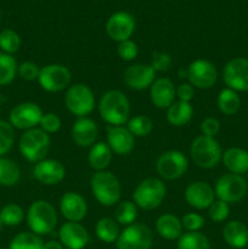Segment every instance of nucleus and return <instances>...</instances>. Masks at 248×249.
<instances>
[{
  "mask_svg": "<svg viewBox=\"0 0 248 249\" xmlns=\"http://www.w3.org/2000/svg\"><path fill=\"white\" fill-rule=\"evenodd\" d=\"M16 60L12 55L0 51V87H5L14 82L17 74Z\"/></svg>",
  "mask_w": 248,
  "mask_h": 249,
  "instance_id": "obj_33",
  "label": "nucleus"
},
{
  "mask_svg": "<svg viewBox=\"0 0 248 249\" xmlns=\"http://www.w3.org/2000/svg\"><path fill=\"white\" fill-rule=\"evenodd\" d=\"M138 218V207L133 201H121L114 209V220L119 225L129 226Z\"/></svg>",
  "mask_w": 248,
  "mask_h": 249,
  "instance_id": "obj_32",
  "label": "nucleus"
},
{
  "mask_svg": "<svg viewBox=\"0 0 248 249\" xmlns=\"http://www.w3.org/2000/svg\"><path fill=\"white\" fill-rule=\"evenodd\" d=\"M51 139L40 128L23 131L18 141V150L22 157L28 162L38 163L45 160L50 150Z\"/></svg>",
  "mask_w": 248,
  "mask_h": 249,
  "instance_id": "obj_4",
  "label": "nucleus"
},
{
  "mask_svg": "<svg viewBox=\"0 0 248 249\" xmlns=\"http://www.w3.org/2000/svg\"><path fill=\"white\" fill-rule=\"evenodd\" d=\"M33 177L40 184L46 186H55L66 178V168L60 160L45 158L35 163L33 168Z\"/></svg>",
  "mask_w": 248,
  "mask_h": 249,
  "instance_id": "obj_17",
  "label": "nucleus"
},
{
  "mask_svg": "<svg viewBox=\"0 0 248 249\" xmlns=\"http://www.w3.org/2000/svg\"><path fill=\"white\" fill-rule=\"evenodd\" d=\"M223 164L231 174L242 175L248 172V151L240 147H230L221 156Z\"/></svg>",
  "mask_w": 248,
  "mask_h": 249,
  "instance_id": "obj_24",
  "label": "nucleus"
},
{
  "mask_svg": "<svg viewBox=\"0 0 248 249\" xmlns=\"http://www.w3.org/2000/svg\"><path fill=\"white\" fill-rule=\"evenodd\" d=\"M195 96V88L190 83H181L177 88V97L179 101L191 102Z\"/></svg>",
  "mask_w": 248,
  "mask_h": 249,
  "instance_id": "obj_47",
  "label": "nucleus"
},
{
  "mask_svg": "<svg viewBox=\"0 0 248 249\" xmlns=\"http://www.w3.org/2000/svg\"><path fill=\"white\" fill-rule=\"evenodd\" d=\"M43 109L34 102H22L10 111L9 123L17 130H29L38 128L43 117Z\"/></svg>",
  "mask_w": 248,
  "mask_h": 249,
  "instance_id": "obj_13",
  "label": "nucleus"
},
{
  "mask_svg": "<svg viewBox=\"0 0 248 249\" xmlns=\"http://www.w3.org/2000/svg\"><path fill=\"white\" fill-rule=\"evenodd\" d=\"M126 128L135 138H145L148 136L153 130V122L150 117L138 114L133 117L126 123Z\"/></svg>",
  "mask_w": 248,
  "mask_h": 249,
  "instance_id": "obj_36",
  "label": "nucleus"
},
{
  "mask_svg": "<svg viewBox=\"0 0 248 249\" xmlns=\"http://www.w3.org/2000/svg\"><path fill=\"white\" fill-rule=\"evenodd\" d=\"M97 135H99L97 124L88 117L77 118L71 129V136H72L73 142L78 147L82 148L91 147L96 142Z\"/></svg>",
  "mask_w": 248,
  "mask_h": 249,
  "instance_id": "obj_23",
  "label": "nucleus"
},
{
  "mask_svg": "<svg viewBox=\"0 0 248 249\" xmlns=\"http://www.w3.org/2000/svg\"><path fill=\"white\" fill-rule=\"evenodd\" d=\"M23 219L24 211L18 204L7 203L6 206L0 209V220H1L2 225L14 228V226L19 225L23 221Z\"/></svg>",
  "mask_w": 248,
  "mask_h": 249,
  "instance_id": "obj_37",
  "label": "nucleus"
},
{
  "mask_svg": "<svg viewBox=\"0 0 248 249\" xmlns=\"http://www.w3.org/2000/svg\"><path fill=\"white\" fill-rule=\"evenodd\" d=\"M223 238L231 248L243 249L248 246V228L240 220H231L223 229Z\"/></svg>",
  "mask_w": 248,
  "mask_h": 249,
  "instance_id": "obj_25",
  "label": "nucleus"
},
{
  "mask_svg": "<svg viewBox=\"0 0 248 249\" xmlns=\"http://www.w3.org/2000/svg\"><path fill=\"white\" fill-rule=\"evenodd\" d=\"M189 168V160L182 152L177 150H169L163 152L156 162V170L160 179L177 180L186 173Z\"/></svg>",
  "mask_w": 248,
  "mask_h": 249,
  "instance_id": "obj_11",
  "label": "nucleus"
},
{
  "mask_svg": "<svg viewBox=\"0 0 248 249\" xmlns=\"http://www.w3.org/2000/svg\"><path fill=\"white\" fill-rule=\"evenodd\" d=\"M230 214V207L226 202L215 199L208 208V215L214 223H223Z\"/></svg>",
  "mask_w": 248,
  "mask_h": 249,
  "instance_id": "obj_40",
  "label": "nucleus"
},
{
  "mask_svg": "<svg viewBox=\"0 0 248 249\" xmlns=\"http://www.w3.org/2000/svg\"><path fill=\"white\" fill-rule=\"evenodd\" d=\"M216 106H218L219 111L225 116H233L240 111L241 99L235 90L226 88L219 92L218 99H216Z\"/></svg>",
  "mask_w": 248,
  "mask_h": 249,
  "instance_id": "obj_30",
  "label": "nucleus"
},
{
  "mask_svg": "<svg viewBox=\"0 0 248 249\" xmlns=\"http://www.w3.org/2000/svg\"><path fill=\"white\" fill-rule=\"evenodd\" d=\"M0 18H1V12H0Z\"/></svg>",
  "mask_w": 248,
  "mask_h": 249,
  "instance_id": "obj_51",
  "label": "nucleus"
},
{
  "mask_svg": "<svg viewBox=\"0 0 248 249\" xmlns=\"http://www.w3.org/2000/svg\"><path fill=\"white\" fill-rule=\"evenodd\" d=\"M177 99V88L172 79L167 77L156 78L150 87V100L155 107L167 109Z\"/></svg>",
  "mask_w": 248,
  "mask_h": 249,
  "instance_id": "obj_21",
  "label": "nucleus"
},
{
  "mask_svg": "<svg viewBox=\"0 0 248 249\" xmlns=\"http://www.w3.org/2000/svg\"><path fill=\"white\" fill-rule=\"evenodd\" d=\"M21 44V38L14 29L6 28L0 32V51L2 53L14 56V53H18Z\"/></svg>",
  "mask_w": 248,
  "mask_h": 249,
  "instance_id": "obj_38",
  "label": "nucleus"
},
{
  "mask_svg": "<svg viewBox=\"0 0 248 249\" xmlns=\"http://www.w3.org/2000/svg\"><path fill=\"white\" fill-rule=\"evenodd\" d=\"M116 246L117 249H151L153 232L145 224L134 223L121 231Z\"/></svg>",
  "mask_w": 248,
  "mask_h": 249,
  "instance_id": "obj_9",
  "label": "nucleus"
},
{
  "mask_svg": "<svg viewBox=\"0 0 248 249\" xmlns=\"http://www.w3.org/2000/svg\"><path fill=\"white\" fill-rule=\"evenodd\" d=\"M15 143V128L6 121H0V157L11 151Z\"/></svg>",
  "mask_w": 248,
  "mask_h": 249,
  "instance_id": "obj_39",
  "label": "nucleus"
},
{
  "mask_svg": "<svg viewBox=\"0 0 248 249\" xmlns=\"http://www.w3.org/2000/svg\"><path fill=\"white\" fill-rule=\"evenodd\" d=\"M27 225L32 232L40 237L51 233L57 225L55 207L45 199L33 202L27 212Z\"/></svg>",
  "mask_w": 248,
  "mask_h": 249,
  "instance_id": "obj_3",
  "label": "nucleus"
},
{
  "mask_svg": "<svg viewBox=\"0 0 248 249\" xmlns=\"http://www.w3.org/2000/svg\"><path fill=\"white\" fill-rule=\"evenodd\" d=\"M2 226H4V225H2L1 220H0V232H1V230H2Z\"/></svg>",
  "mask_w": 248,
  "mask_h": 249,
  "instance_id": "obj_50",
  "label": "nucleus"
},
{
  "mask_svg": "<svg viewBox=\"0 0 248 249\" xmlns=\"http://www.w3.org/2000/svg\"><path fill=\"white\" fill-rule=\"evenodd\" d=\"M58 241L66 249H84L89 243L90 236L80 223L67 221L58 230Z\"/></svg>",
  "mask_w": 248,
  "mask_h": 249,
  "instance_id": "obj_19",
  "label": "nucleus"
},
{
  "mask_svg": "<svg viewBox=\"0 0 248 249\" xmlns=\"http://www.w3.org/2000/svg\"><path fill=\"white\" fill-rule=\"evenodd\" d=\"M95 233L101 242L114 243L118 240L121 229H119V224L114 220V218L105 216V218L100 219L95 225Z\"/></svg>",
  "mask_w": 248,
  "mask_h": 249,
  "instance_id": "obj_29",
  "label": "nucleus"
},
{
  "mask_svg": "<svg viewBox=\"0 0 248 249\" xmlns=\"http://www.w3.org/2000/svg\"><path fill=\"white\" fill-rule=\"evenodd\" d=\"M181 224L182 229H185L187 232H197L203 228L206 220L198 213H187L181 218Z\"/></svg>",
  "mask_w": 248,
  "mask_h": 249,
  "instance_id": "obj_45",
  "label": "nucleus"
},
{
  "mask_svg": "<svg viewBox=\"0 0 248 249\" xmlns=\"http://www.w3.org/2000/svg\"><path fill=\"white\" fill-rule=\"evenodd\" d=\"M187 83L196 89H211L218 80V70L215 65L204 58H197L189 65Z\"/></svg>",
  "mask_w": 248,
  "mask_h": 249,
  "instance_id": "obj_12",
  "label": "nucleus"
},
{
  "mask_svg": "<svg viewBox=\"0 0 248 249\" xmlns=\"http://www.w3.org/2000/svg\"><path fill=\"white\" fill-rule=\"evenodd\" d=\"M21 179L19 167L12 160L0 157V186L12 187Z\"/></svg>",
  "mask_w": 248,
  "mask_h": 249,
  "instance_id": "obj_31",
  "label": "nucleus"
},
{
  "mask_svg": "<svg viewBox=\"0 0 248 249\" xmlns=\"http://www.w3.org/2000/svg\"><path fill=\"white\" fill-rule=\"evenodd\" d=\"M44 242L40 236L32 231L19 232L15 236L9 245V249H43Z\"/></svg>",
  "mask_w": 248,
  "mask_h": 249,
  "instance_id": "obj_35",
  "label": "nucleus"
},
{
  "mask_svg": "<svg viewBox=\"0 0 248 249\" xmlns=\"http://www.w3.org/2000/svg\"><path fill=\"white\" fill-rule=\"evenodd\" d=\"M177 75H179V78H185V79H186V78H187V70H180L179 72H177Z\"/></svg>",
  "mask_w": 248,
  "mask_h": 249,
  "instance_id": "obj_49",
  "label": "nucleus"
},
{
  "mask_svg": "<svg viewBox=\"0 0 248 249\" xmlns=\"http://www.w3.org/2000/svg\"><path fill=\"white\" fill-rule=\"evenodd\" d=\"M112 157H113V152L107 142H95L90 147L88 162L95 172H102V170H107V168L109 167Z\"/></svg>",
  "mask_w": 248,
  "mask_h": 249,
  "instance_id": "obj_27",
  "label": "nucleus"
},
{
  "mask_svg": "<svg viewBox=\"0 0 248 249\" xmlns=\"http://www.w3.org/2000/svg\"><path fill=\"white\" fill-rule=\"evenodd\" d=\"M99 113L109 126L124 125L130 116V101L121 90H108L99 101Z\"/></svg>",
  "mask_w": 248,
  "mask_h": 249,
  "instance_id": "obj_1",
  "label": "nucleus"
},
{
  "mask_svg": "<svg viewBox=\"0 0 248 249\" xmlns=\"http://www.w3.org/2000/svg\"><path fill=\"white\" fill-rule=\"evenodd\" d=\"M248 191L247 181L242 175L237 174H224L216 180L214 192L215 197L220 201L226 202L228 204L237 203L242 201Z\"/></svg>",
  "mask_w": 248,
  "mask_h": 249,
  "instance_id": "obj_8",
  "label": "nucleus"
},
{
  "mask_svg": "<svg viewBox=\"0 0 248 249\" xmlns=\"http://www.w3.org/2000/svg\"><path fill=\"white\" fill-rule=\"evenodd\" d=\"M90 187L95 199L104 207H112L121 202V181L108 170L95 172L90 180Z\"/></svg>",
  "mask_w": 248,
  "mask_h": 249,
  "instance_id": "obj_2",
  "label": "nucleus"
},
{
  "mask_svg": "<svg viewBox=\"0 0 248 249\" xmlns=\"http://www.w3.org/2000/svg\"><path fill=\"white\" fill-rule=\"evenodd\" d=\"M199 129H201L202 135L215 139V136L220 131V122L215 117H207L202 121Z\"/></svg>",
  "mask_w": 248,
  "mask_h": 249,
  "instance_id": "obj_46",
  "label": "nucleus"
},
{
  "mask_svg": "<svg viewBox=\"0 0 248 249\" xmlns=\"http://www.w3.org/2000/svg\"><path fill=\"white\" fill-rule=\"evenodd\" d=\"M185 199L187 204L195 209H208L209 206L215 201V192L206 181L191 182L185 189Z\"/></svg>",
  "mask_w": 248,
  "mask_h": 249,
  "instance_id": "obj_20",
  "label": "nucleus"
},
{
  "mask_svg": "<svg viewBox=\"0 0 248 249\" xmlns=\"http://www.w3.org/2000/svg\"><path fill=\"white\" fill-rule=\"evenodd\" d=\"M167 187L160 178H147L142 180L133 192V202L142 211L158 208L165 198Z\"/></svg>",
  "mask_w": 248,
  "mask_h": 249,
  "instance_id": "obj_5",
  "label": "nucleus"
},
{
  "mask_svg": "<svg viewBox=\"0 0 248 249\" xmlns=\"http://www.w3.org/2000/svg\"><path fill=\"white\" fill-rule=\"evenodd\" d=\"M61 125H62L61 118L58 117V114L53 113V112L44 113L40 119V123H39V128L43 131H45L46 134H49V135L57 133L61 129Z\"/></svg>",
  "mask_w": 248,
  "mask_h": 249,
  "instance_id": "obj_42",
  "label": "nucleus"
},
{
  "mask_svg": "<svg viewBox=\"0 0 248 249\" xmlns=\"http://www.w3.org/2000/svg\"><path fill=\"white\" fill-rule=\"evenodd\" d=\"M117 53H118L119 57L123 61L126 62H130L134 61L139 55V48L136 45L135 41H133L131 39L125 41H122L118 44V48H117Z\"/></svg>",
  "mask_w": 248,
  "mask_h": 249,
  "instance_id": "obj_44",
  "label": "nucleus"
},
{
  "mask_svg": "<svg viewBox=\"0 0 248 249\" xmlns=\"http://www.w3.org/2000/svg\"><path fill=\"white\" fill-rule=\"evenodd\" d=\"M60 213L67 221L80 223L88 214V203L84 197L74 191H68L60 199Z\"/></svg>",
  "mask_w": 248,
  "mask_h": 249,
  "instance_id": "obj_18",
  "label": "nucleus"
},
{
  "mask_svg": "<svg viewBox=\"0 0 248 249\" xmlns=\"http://www.w3.org/2000/svg\"><path fill=\"white\" fill-rule=\"evenodd\" d=\"M65 105L70 113L77 118L87 117L95 108V95L87 84H72L66 90Z\"/></svg>",
  "mask_w": 248,
  "mask_h": 249,
  "instance_id": "obj_7",
  "label": "nucleus"
},
{
  "mask_svg": "<svg viewBox=\"0 0 248 249\" xmlns=\"http://www.w3.org/2000/svg\"><path fill=\"white\" fill-rule=\"evenodd\" d=\"M192 162L202 169H212L220 163L223 151L214 138L198 135L190 146Z\"/></svg>",
  "mask_w": 248,
  "mask_h": 249,
  "instance_id": "obj_6",
  "label": "nucleus"
},
{
  "mask_svg": "<svg viewBox=\"0 0 248 249\" xmlns=\"http://www.w3.org/2000/svg\"><path fill=\"white\" fill-rule=\"evenodd\" d=\"M105 29L109 39L119 44L131 38L135 32V19L129 12H114L107 19Z\"/></svg>",
  "mask_w": 248,
  "mask_h": 249,
  "instance_id": "obj_15",
  "label": "nucleus"
},
{
  "mask_svg": "<svg viewBox=\"0 0 248 249\" xmlns=\"http://www.w3.org/2000/svg\"><path fill=\"white\" fill-rule=\"evenodd\" d=\"M192 116H194V107L190 102L177 100L167 108L168 123L175 128L186 125L192 119Z\"/></svg>",
  "mask_w": 248,
  "mask_h": 249,
  "instance_id": "obj_28",
  "label": "nucleus"
},
{
  "mask_svg": "<svg viewBox=\"0 0 248 249\" xmlns=\"http://www.w3.org/2000/svg\"><path fill=\"white\" fill-rule=\"evenodd\" d=\"M173 58L168 53L162 51H153L152 57H151L150 66L155 70V72H167L172 67Z\"/></svg>",
  "mask_w": 248,
  "mask_h": 249,
  "instance_id": "obj_43",
  "label": "nucleus"
},
{
  "mask_svg": "<svg viewBox=\"0 0 248 249\" xmlns=\"http://www.w3.org/2000/svg\"><path fill=\"white\" fill-rule=\"evenodd\" d=\"M39 73H40V68L33 61H24V62L19 63L17 67V74L24 82L38 80Z\"/></svg>",
  "mask_w": 248,
  "mask_h": 249,
  "instance_id": "obj_41",
  "label": "nucleus"
},
{
  "mask_svg": "<svg viewBox=\"0 0 248 249\" xmlns=\"http://www.w3.org/2000/svg\"><path fill=\"white\" fill-rule=\"evenodd\" d=\"M177 249H211L208 237L202 232H185L177 240Z\"/></svg>",
  "mask_w": 248,
  "mask_h": 249,
  "instance_id": "obj_34",
  "label": "nucleus"
},
{
  "mask_svg": "<svg viewBox=\"0 0 248 249\" xmlns=\"http://www.w3.org/2000/svg\"><path fill=\"white\" fill-rule=\"evenodd\" d=\"M223 80L236 92L248 91V58L235 57L228 61L223 68Z\"/></svg>",
  "mask_w": 248,
  "mask_h": 249,
  "instance_id": "obj_14",
  "label": "nucleus"
},
{
  "mask_svg": "<svg viewBox=\"0 0 248 249\" xmlns=\"http://www.w3.org/2000/svg\"><path fill=\"white\" fill-rule=\"evenodd\" d=\"M123 80L130 89L141 91L150 89L156 80V72L147 63H134L124 71Z\"/></svg>",
  "mask_w": 248,
  "mask_h": 249,
  "instance_id": "obj_16",
  "label": "nucleus"
},
{
  "mask_svg": "<svg viewBox=\"0 0 248 249\" xmlns=\"http://www.w3.org/2000/svg\"><path fill=\"white\" fill-rule=\"evenodd\" d=\"M72 80V73L66 66L50 63L40 68L38 83L48 92H60L67 90Z\"/></svg>",
  "mask_w": 248,
  "mask_h": 249,
  "instance_id": "obj_10",
  "label": "nucleus"
},
{
  "mask_svg": "<svg viewBox=\"0 0 248 249\" xmlns=\"http://www.w3.org/2000/svg\"><path fill=\"white\" fill-rule=\"evenodd\" d=\"M43 249H66L62 246V243L60 241H56V240H50L48 242H44Z\"/></svg>",
  "mask_w": 248,
  "mask_h": 249,
  "instance_id": "obj_48",
  "label": "nucleus"
},
{
  "mask_svg": "<svg viewBox=\"0 0 248 249\" xmlns=\"http://www.w3.org/2000/svg\"><path fill=\"white\" fill-rule=\"evenodd\" d=\"M107 145L114 155L126 156L135 147V136L124 125L108 126Z\"/></svg>",
  "mask_w": 248,
  "mask_h": 249,
  "instance_id": "obj_22",
  "label": "nucleus"
},
{
  "mask_svg": "<svg viewBox=\"0 0 248 249\" xmlns=\"http://www.w3.org/2000/svg\"><path fill=\"white\" fill-rule=\"evenodd\" d=\"M156 232L167 241H177L182 235L181 219L173 214H162L156 220Z\"/></svg>",
  "mask_w": 248,
  "mask_h": 249,
  "instance_id": "obj_26",
  "label": "nucleus"
}]
</instances>
